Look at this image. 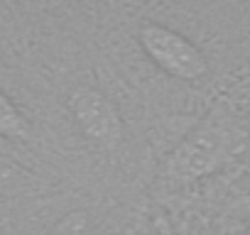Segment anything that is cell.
<instances>
[{"label":"cell","mask_w":250,"mask_h":235,"mask_svg":"<svg viewBox=\"0 0 250 235\" xmlns=\"http://www.w3.org/2000/svg\"><path fill=\"white\" fill-rule=\"evenodd\" d=\"M145 235H182V230H179V225H177L174 215H172L165 206H160V203L150 201Z\"/></svg>","instance_id":"obj_4"},{"label":"cell","mask_w":250,"mask_h":235,"mask_svg":"<svg viewBox=\"0 0 250 235\" xmlns=\"http://www.w3.org/2000/svg\"><path fill=\"white\" fill-rule=\"evenodd\" d=\"M147 201H130L113 194L64 184L42 213L40 235H145Z\"/></svg>","instance_id":"obj_2"},{"label":"cell","mask_w":250,"mask_h":235,"mask_svg":"<svg viewBox=\"0 0 250 235\" xmlns=\"http://www.w3.org/2000/svg\"><path fill=\"white\" fill-rule=\"evenodd\" d=\"M0 140H8V142H15V145H22V147L40 142L37 123L3 88H0Z\"/></svg>","instance_id":"obj_3"},{"label":"cell","mask_w":250,"mask_h":235,"mask_svg":"<svg viewBox=\"0 0 250 235\" xmlns=\"http://www.w3.org/2000/svg\"><path fill=\"white\" fill-rule=\"evenodd\" d=\"M250 155V125L240 118L228 98H216L211 108L157 159L150 191L162 189L165 196L196 186L223 174L238 159Z\"/></svg>","instance_id":"obj_1"}]
</instances>
